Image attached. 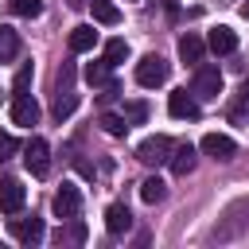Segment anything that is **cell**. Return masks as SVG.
I'll list each match as a JSON object with an SVG mask.
<instances>
[{
    "label": "cell",
    "mask_w": 249,
    "mask_h": 249,
    "mask_svg": "<svg viewBox=\"0 0 249 249\" xmlns=\"http://www.w3.org/2000/svg\"><path fill=\"white\" fill-rule=\"evenodd\" d=\"M167 74H171V66H167L160 54H144V58L136 62V82H140L144 89H156V86H163V82H167Z\"/></svg>",
    "instance_id": "cell-1"
},
{
    "label": "cell",
    "mask_w": 249,
    "mask_h": 249,
    "mask_svg": "<svg viewBox=\"0 0 249 249\" xmlns=\"http://www.w3.org/2000/svg\"><path fill=\"white\" fill-rule=\"evenodd\" d=\"M23 163H27V171H31V175H39V179H43V175L51 171V144H47L43 136H31V140H27V148H23Z\"/></svg>",
    "instance_id": "cell-2"
},
{
    "label": "cell",
    "mask_w": 249,
    "mask_h": 249,
    "mask_svg": "<svg viewBox=\"0 0 249 249\" xmlns=\"http://www.w3.org/2000/svg\"><path fill=\"white\" fill-rule=\"evenodd\" d=\"M54 214L62 218V222H70V218H78L82 214V191L74 187V183H62L58 191H54Z\"/></svg>",
    "instance_id": "cell-3"
},
{
    "label": "cell",
    "mask_w": 249,
    "mask_h": 249,
    "mask_svg": "<svg viewBox=\"0 0 249 249\" xmlns=\"http://www.w3.org/2000/svg\"><path fill=\"white\" fill-rule=\"evenodd\" d=\"M167 156H171V140H167V136H148V140H140V148H136V160L148 163V167L167 163Z\"/></svg>",
    "instance_id": "cell-4"
},
{
    "label": "cell",
    "mask_w": 249,
    "mask_h": 249,
    "mask_svg": "<svg viewBox=\"0 0 249 249\" xmlns=\"http://www.w3.org/2000/svg\"><path fill=\"white\" fill-rule=\"evenodd\" d=\"M191 93H195V97H218V93H222V70H218V66H198Z\"/></svg>",
    "instance_id": "cell-5"
},
{
    "label": "cell",
    "mask_w": 249,
    "mask_h": 249,
    "mask_svg": "<svg viewBox=\"0 0 249 249\" xmlns=\"http://www.w3.org/2000/svg\"><path fill=\"white\" fill-rule=\"evenodd\" d=\"M167 113H171L175 121H195L202 109H198V97H195V93H187V89H175V93L167 97Z\"/></svg>",
    "instance_id": "cell-6"
},
{
    "label": "cell",
    "mask_w": 249,
    "mask_h": 249,
    "mask_svg": "<svg viewBox=\"0 0 249 249\" xmlns=\"http://www.w3.org/2000/svg\"><path fill=\"white\" fill-rule=\"evenodd\" d=\"M198 148H202V152H206V156H210V160H222V163H226V160H233V156H237V144H233V140H230V136H226V132H206V136H202V144H198Z\"/></svg>",
    "instance_id": "cell-7"
},
{
    "label": "cell",
    "mask_w": 249,
    "mask_h": 249,
    "mask_svg": "<svg viewBox=\"0 0 249 249\" xmlns=\"http://www.w3.org/2000/svg\"><path fill=\"white\" fill-rule=\"evenodd\" d=\"M23 198H27V191H23L19 179H0V210L4 214H19Z\"/></svg>",
    "instance_id": "cell-8"
},
{
    "label": "cell",
    "mask_w": 249,
    "mask_h": 249,
    "mask_svg": "<svg viewBox=\"0 0 249 249\" xmlns=\"http://www.w3.org/2000/svg\"><path fill=\"white\" fill-rule=\"evenodd\" d=\"M12 121L31 128V124L39 121V101H35L31 93H16V97H12Z\"/></svg>",
    "instance_id": "cell-9"
},
{
    "label": "cell",
    "mask_w": 249,
    "mask_h": 249,
    "mask_svg": "<svg viewBox=\"0 0 249 249\" xmlns=\"http://www.w3.org/2000/svg\"><path fill=\"white\" fill-rule=\"evenodd\" d=\"M206 47H210L214 54H233V51H237V35H233V27H226V23L210 27V39H206Z\"/></svg>",
    "instance_id": "cell-10"
},
{
    "label": "cell",
    "mask_w": 249,
    "mask_h": 249,
    "mask_svg": "<svg viewBox=\"0 0 249 249\" xmlns=\"http://www.w3.org/2000/svg\"><path fill=\"white\" fill-rule=\"evenodd\" d=\"M105 230H109L113 237H121V233H128V230H132V214H128V206H124V202H113V206L105 210Z\"/></svg>",
    "instance_id": "cell-11"
},
{
    "label": "cell",
    "mask_w": 249,
    "mask_h": 249,
    "mask_svg": "<svg viewBox=\"0 0 249 249\" xmlns=\"http://www.w3.org/2000/svg\"><path fill=\"white\" fill-rule=\"evenodd\" d=\"M12 233H16V241H23V245H35V241H43V218H16L12 222Z\"/></svg>",
    "instance_id": "cell-12"
},
{
    "label": "cell",
    "mask_w": 249,
    "mask_h": 249,
    "mask_svg": "<svg viewBox=\"0 0 249 249\" xmlns=\"http://www.w3.org/2000/svg\"><path fill=\"white\" fill-rule=\"evenodd\" d=\"M167 163H171L175 175H191V171H195V144H171Z\"/></svg>",
    "instance_id": "cell-13"
},
{
    "label": "cell",
    "mask_w": 249,
    "mask_h": 249,
    "mask_svg": "<svg viewBox=\"0 0 249 249\" xmlns=\"http://www.w3.org/2000/svg\"><path fill=\"white\" fill-rule=\"evenodd\" d=\"M93 47H97V31H93L89 23H78V27L70 31V51L82 54V51H93Z\"/></svg>",
    "instance_id": "cell-14"
},
{
    "label": "cell",
    "mask_w": 249,
    "mask_h": 249,
    "mask_svg": "<svg viewBox=\"0 0 249 249\" xmlns=\"http://www.w3.org/2000/svg\"><path fill=\"white\" fill-rule=\"evenodd\" d=\"M202 51H206V43H202L195 31L179 35V58H183V62H202Z\"/></svg>",
    "instance_id": "cell-15"
},
{
    "label": "cell",
    "mask_w": 249,
    "mask_h": 249,
    "mask_svg": "<svg viewBox=\"0 0 249 249\" xmlns=\"http://www.w3.org/2000/svg\"><path fill=\"white\" fill-rule=\"evenodd\" d=\"M89 8H93V19L105 23V27H117L121 23V8L113 0H89Z\"/></svg>",
    "instance_id": "cell-16"
},
{
    "label": "cell",
    "mask_w": 249,
    "mask_h": 249,
    "mask_svg": "<svg viewBox=\"0 0 249 249\" xmlns=\"http://www.w3.org/2000/svg\"><path fill=\"white\" fill-rule=\"evenodd\" d=\"M86 82L89 86H113V66L101 58V62H89L86 66Z\"/></svg>",
    "instance_id": "cell-17"
},
{
    "label": "cell",
    "mask_w": 249,
    "mask_h": 249,
    "mask_svg": "<svg viewBox=\"0 0 249 249\" xmlns=\"http://www.w3.org/2000/svg\"><path fill=\"white\" fill-rule=\"evenodd\" d=\"M54 241H58V245H82V241H86V226H82L78 218H70V226H66V230H58V233H54Z\"/></svg>",
    "instance_id": "cell-18"
},
{
    "label": "cell",
    "mask_w": 249,
    "mask_h": 249,
    "mask_svg": "<svg viewBox=\"0 0 249 249\" xmlns=\"http://www.w3.org/2000/svg\"><path fill=\"white\" fill-rule=\"evenodd\" d=\"M19 54V35L12 27H0V62H12Z\"/></svg>",
    "instance_id": "cell-19"
},
{
    "label": "cell",
    "mask_w": 249,
    "mask_h": 249,
    "mask_svg": "<svg viewBox=\"0 0 249 249\" xmlns=\"http://www.w3.org/2000/svg\"><path fill=\"white\" fill-rule=\"evenodd\" d=\"M124 58H128V43H124V39H109V43H105V62H109V66H121Z\"/></svg>",
    "instance_id": "cell-20"
},
{
    "label": "cell",
    "mask_w": 249,
    "mask_h": 249,
    "mask_svg": "<svg viewBox=\"0 0 249 249\" xmlns=\"http://www.w3.org/2000/svg\"><path fill=\"white\" fill-rule=\"evenodd\" d=\"M140 198H144V202H152V206H156V202H163V179H156V175H152V179H144V183H140Z\"/></svg>",
    "instance_id": "cell-21"
},
{
    "label": "cell",
    "mask_w": 249,
    "mask_h": 249,
    "mask_svg": "<svg viewBox=\"0 0 249 249\" xmlns=\"http://www.w3.org/2000/svg\"><path fill=\"white\" fill-rule=\"evenodd\" d=\"M74 109H78V97H74V93H70V89H62V93H58V97H54V117H58V121H62V117H70V113H74Z\"/></svg>",
    "instance_id": "cell-22"
},
{
    "label": "cell",
    "mask_w": 249,
    "mask_h": 249,
    "mask_svg": "<svg viewBox=\"0 0 249 249\" xmlns=\"http://www.w3.org/2000/svg\"><path fill=\"white\" fill-rule=\"evenodd\" d=\"M101 128H105L109 136H124V132H128V121L117 117V113H105V117H101Z\"/></svg>",
    "instance_id": "cell-23"
},
{
    "label": "cell",
    "mask_w": 249,
    "mask_h": 249,
    "mask_svg": "<svg viewBox=\"0 0 249 249\" xmlns=\"http://www.w3.org/2000/svg\"><path fill=\"white\" fill-rule=\"evenodd\" d=\"M12 12L23 16V19H35L43 12V0H12Z\"/></svg>",
    "instance_id": "cell-24"
},
{
    "label": "cell",
    "mask_w": 249,
    "mask_h": 249,
    "mask_svg": "<svg viewBox=\"0 0 249 249\" xmlns=\"http://www.w3.org/2000/svg\"><path fill=\"white\" fill-rule=\"evenodd\" d=\"M27 86H31V62H23V66L16 70V78H12V93H27Z\"/></svg>",
    "instance_id": "cell-25"
},
{
    "label": "cell",
    "mask_w": 249,
    "mask_h": 249,
    "mask_svg": "<svg viewBox=\"0 0 249 249\" xmlns=\"http://www.w3.org/2000/svg\"><path fill=\"white\" fill-rule=\"evenodd\" d=\"M144 117H148V105L144 101H128L124 105V121L128 124H144Z\"/></svg>",
    "instance_id": "cell-26"
},
{
    "label": "cell",
    "mask_w": 249,
    "mask_h": 249,
    "mask_svg": "<svg viewBox=\"0 0 249 249\" xmlns=\"http://www.w3.org/2000/svg\"><path fill=\"white\" fill-rule=\"evenodd\" d=\"M16 148H19V144H16V136H12V132H0V163H4V160H12V156H16Z\"/></svg>",
    "instance_id": "cell-27"
},
{
    "label": "cell",
    "mask_w": 249,
    "mask_h": 249,
    "mask_svg": "<svg viewBox=\"0 0 249 249\" xmlns=\"http://www.w3.org/2000/svg\"><path fill=\"white\" fill-rule=\"evenodd\" d=\"M237 12H241V16L249 19V0H241V8H237Z\"/></svg>",
    "instance_id": "cell-28"
}]
</instances>
